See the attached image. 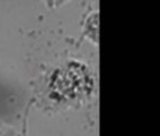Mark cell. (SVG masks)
I'll list each match as a JSON object with an SVG mask.
<instances>
[{
	"label": "cell",
	"instance_id": "obj_3",
	"mask_svg": "<svg viewBox=\"0 0 160 136\" xmlns=\"http://www.w3.org/2000/svg\"><path fill=\"white\" fill-rule=\"evenodd\" d=\"M16 134H19V132L14 127L0 122V135H16Z\"/></svg>",
	"mask_w": 160,
	"mask_h": 136
},
{
	"label": "cell",
	"instance_id": "obj_2",
	"mask_svg": "<svg viewBox=\"0 0 160 136\" xmlns=\"http://www.w3.org/2000/svg\"><path fill=\"white\" fill-rule=\"evenodd\" d=\"M82 32H81V39H87L89 42H92L95 46H98V40H99V33H98V27H99V14L97 10L89 13L83 22Z\"/></svg>",
	"mask_w": 160,
	"mask_h": 136
},
{
	"label": "cell",
	"instance_id": "obj_4",
	"mask_svg": "<svg viewBox=\"0 0 160 136\" xmlns=\"http://www.w3.org/2000/svg\"><path fill=\"white\" fill-rule=\"evenodd\" d=\"M43 1L45 3V5L49 7L50 9H54V8L62 6L63 3H66L69 0H43Z\"/></svg>",
	"mask_w": 160,
	"mask_h": 136
},
{
	"label": "cell",
	"instance_id": "obj_1",
	"mask_svg": "<svg viewBox=\"0 0 160 136\" xmlns=\"http://www.w3.org/2000/svg\"><path fill=\"white\" fill-rule=\"evenodd\" d=\"M95 86L92 68L81 61L70 60L55 68L50 75L48 98L58 106H78L92 98Z\"/></svg>",
	"mask_w": 160,
	"mask_h": 136
}]
</instances>
